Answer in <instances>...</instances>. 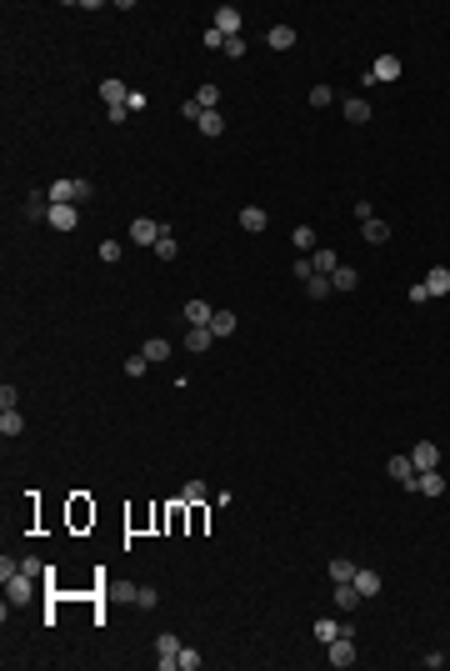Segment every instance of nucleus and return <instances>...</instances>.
Here are the masks:
<instances>
[{"instance_id": "nucleus-1", "label": "nucleus", "mask_w": 450, "mask_h": 671, "mask_svg": "<svg viewBox=\"0 0 450 671\" xmlns=\"http://www.w3.org/2000/svg\"><path fill=\"white\" fill-rule=\"evenodd\" d=\"M75 201H91V181H50V205H75Z\"/></svg>"}, {"instance_id": "nucleus-2", "label": "nucleus", "mask_w": 450, "mask_h": 671, "mask_svg": "<svg viewBox=\"0 0 450 671\" xmlns=\"http://www.w3.org/2000/svg\"><path fill=\"white\" fill-rule=\"evenodd\" d=\"M385 471H391V481H400V486L415 496V461L411 456H391V461H385Z\"/></svg>"}, {"instance_id": "nucleus-3", "label": "nucleus", "mask_w": 450, "mask_h": 671, "mask_svg": "<svg viewBox=\"0 0 450 671\" xmlns=\"http://www.w3.org/2000/svg\"><path fill=\"white\" fill-rule=\"evenodd\" d=\"M160 236H165L160 221H150V216H135V221H131V241H135V246H156Z\"/></svg>"}, {"instance_id": "nucleus-4", "label": "nucleus", "mask_w": 450, "mask_h": 671, "mask_svg": "<svg viewBox=\"0 0 450 671\" xmlns=\"http://www.w3.org/2000/svg\"><path fill=\"white\" fill-rule=\"evenodd\" d=\"M210 26H216V30H221V35L230 40V35H241V26H245V15H241V10H235V6H221V10H216V20H210Z\"/></svg>"}, {"instance_id": "nucleus-5", "label": "nucleus", "mask_w": 450, "mask_h": 671, "mask_svg": "<svg viewBox=\"0 0 450 671\" xmlns=\"http://www.w3.org/2000/svg\"><path fill=\"white\" fill-rule=\"evenodd\" d=\"M6 591H10V601H15V606H26V601L35 596V581H30L26 571H15V576H6Z\"/></svg>"}, {"instance_id": "nucleus-6", "label": "nucleus", "mask_w": 450, "mask_h": 671, "mask_svg": "<svg viewBox=\"0 0 450 671\" xmlns=\"http://www.w3.org/2000/svg\"><path fill=\"white\" fill-rule=\"evenodd\" d=\"M415 496H445V476L435 471H415Z\"/></svg>"}, {"instance_id": "nucleus-7", "label": "nucleus", "mask_w": 450, "mask_h": 671, "mask_svg": "<svg viewBox=\"0 0 450 671\" xmlns=\"http://www.w3.org/2000/svg\"><path fill=\"white\" fill-rule=\"evenodd\" d=\"M411 461H415V471H435V466H440V446H435V441H420V446L411 451Z\"/></svg>"}, {"instance_id": "nucleus-8", "label": "nucleus", "mask_w": 450, "mask_h": 671, "mask_svg": "<svg viewBox=\"0 0 450 671\" xmlns=\"http://www.w3.org/2000/svg\"><path fill=\"white\" fill-rule=\"evenodd\" d=\"M330 666H355V641H350V632L330 641Z\"/></svg>"}, {"instance_id": "nucleus-9", "label": "nucleus", "mask_w": 450, "mask_h": 671, "mask_svg": "<svg viewBox=\"0 0 450 671\" xmlns=\"http://www.w3.org/2000/svg\"><path fill=\"white\" fill-rule=\"evenodd\" d=\"M100 100H105V111H111V106H125V100H131V91H125V80H100Z\"/></svg>"}, {"instance_id": "nucleus-10", "label": "nucleus", "mask_w": 450, "mask_h": 671, "mask_svg": "<svg viewBox=\"0 0 450 671\" xmlns=\"http://www.w3.org/2000/svg\"><path fill=\"white\" fill-rule=\"evenodd\" d=\"M360 236H366L371 246H385V241H391V221H380V216H371V221H360Z\"/></svg>"}, {"instance_id": "nucleus-11", "label": "nucleus", "mask_w": 450, "mask_h": 671, "mask_svg": "<svg viewBox=\"0 0 450 671\" xmlns=\"http://www.w3.org/2000/svg\"><path fill=\"white\" fill-rule=\"evenodd\" d=\"M235 221H241V230H250V236H261V230L270 226V216L261 211V205H245V211H241V216H235Z\"/></svg>"}, {"instance_id": "nucleus-12", "label": "nucleus", "mask_w": 450, "mask_h": 671, "mask_svg": "<svg viewBox=\"0 0 450 671\" xmlns=\"http://www.w3.org/2000/svg\"><path fill=\"white\" fill-rule=\"evenodd\" d=\"M50 230H75V221H80V211H75V205H50Z\"/></svg>"}, {"instance_id": "nucleus-13", "label": "nucleus", "mask_w": 450, "mask_h": 671, "mask_svg": "<svg viewBox=\"0 0 450 671\" xmlns=\"http://www.w3.org/2000/svg\"><path fill=\"white\" fill-rule=\"evenodd\" d=\"M360 601H366V596L355 591V581H335V606H340V612H355Z\"/></svg>"}, {"instance_id": "nucleus-14", "label": "nucleus", "mask_w": 450, "mask_h": 671, "mask_svg": "<svg viewBox=\"0 0 450 671\" xmlns=\"http://www.w3.org/2000/svg\"><path fill=\"white\" fill-rule=\"evenodd\" d=\"M346 632H350V626H340L335 616H320V621H315V641H326V646H330L335 636H346Z\"/></svg>"}, {"instance_id": "nucleus-15", "label": "nucleus", "mask_w": 450, "mask_h": 671, "mask_svg": "<svg viewBox=\"0 0 450 671\" xmlns=\"http://www.w3.org/2000/svg\"><path fill=\"white\" fill-rule=\"evenodd\" d=\"M346 120H350V125H366V120H371V100H366V95H350V100H346Z\"/></svg>"}, {"instance_id": "nucleus-16", "label": "nucleus", "mask_w": 450, "mask_h": 671, "mask_svg": "<svg viewBox=\"0 0 450 671\" xmlns=\"http://www.w3.org/2000/svg\"><path fill=\"white\" fill-rule=\"evenodd\" d=\"M190 100H196L200 111H216V106H221V86H216V80H205V86H200L196 95H190Z\"/></svg>"}, {"instance_id": "nucleus-17", "label": "nucleus", "mask_w": 450, "mask_h": 671, "mask_svg": "<svg viewBox=\"0 0 450 671\" xmlns=\"http://www.w3.org/2000/svg\"><path fill=\"white\" fill-rule=\"evenodd\" d=\"M310 266H315V276H335V270H340L335 250H310Z\"/></svg>"}, {"instance_id": "nucleus-18", "label": "nucleus", "mask_w": 450, "mask_h": 671, "mask_svg": "<svg viewBox=\"0 0 450 671\" xmlns=\"http://www.w3.org/2000/svg\"><path fill=\"white\" fill-rule=\"evenodd\" d=\"M210 316H216V311H210V301H185V321H190V326H210Z\"/></svg>"}, {"instance_id": "nucleus-19", "label": "nucleus", "mask_w": 450, "mask_h": 671, "mask_svg": "<svg viewBox=\"0 0 450 671\" xmlns=\"http://www.w3.org/2000/svg\"><path fill=\"white\" fill-rule=\"evenodd\" d=\"M196 131H200V136H225V116H221V111H205V116L196 120Z\"/></svg>"}, {"instance_id": "nucleus-20", "label": "nucleus", "mask_w": 450, "mask_h": 671, "mask_svg": "<svg viewBox=\"0 0 450 671\" xmlns=\"http://www.w3.org/2000/svg\"><path fill=\"white\" fill-rule=\"evenodd\" d=\"M265 40H270V50H290V46H295V30H290V26H270Z\"/></svg>"}, {"instance_id": "nucleus-21", "label": "nucleus", "mask_w": 450, "mask_h": 671, "mask_svg": "<svg viewBox=\"0 0 450 671\" xmlns=\"http://www.w3.org/2000/svg\"><path fill=\"white\" fill-rule=\"evenodd\" d=\"M395 75H400V60L395 55H380L375 66H371V80H395Z\"/></svg>"}, {"instance_id": "nucleus-22", "label": "nucleus", "mask_w": 450, "mask_h": 671, "mask_svg": "<svg viewBox=\"0 0 450 671\" xmlns=\"http://www.w3.org/2000/svg\"><path fill=\"white\" fill-rule=\"evenodd\" d=\"M235 326H241L235 311H216V316H210V336H235Z\"/></svg>"}, {"instance_id": "nucleus-23", "label": "nucleus", "mask_w": 450, "mask_h": 671, "mask_svg": "<svg viewBox=\"0 0 450 671\" xmlns=\"http://www.w3.org/2000/svg\"><path fill=\"white\" fill-rule=\"evenodd\" d=\"M20 431H26V416H20V411H0V436L10 441V436H20Z\"/></svg>"}, {"instance_id": "nucleus-24", "label": "nucleus", "mask_w": 450, "mask_h": 671, "mask_svg": "<svg viewBox=\"0 0 450 671\" xmlns=\"http://www.w3.org/2000/svg\"><path fill=\"white\" fill-rule=\"evenodd\" d=\"M140 356H145L150 366H156V361H165V356H170V341H160V336H150V341L140 346Z\"/></svg>"}, {"instance_id": "nucleus-25", "label": "nucleus", "mask_w": 450, "mask_h": 671, "mask_svg": "<svg viewBox=\"0 0 450 671\" xmlns=\"http://www.w3.org/2000/svg\"><path fill=\"white\" fill-rule=\"evenodd\" d=\"M330 286H335V291H355V286H360V270H355V266H340L335 276H330Z\"/></svg>"}, {"instance_id": "nucleus-26", "label": "nucleus", "mask_w": 450, "mask_h": 671, "mask_svg": "<svg viewBox=\"0 0 450 671\" xmlns=\"http://www.w3.org/2000/svg\"><path fill=\"white\" fill-rule=\"evenodd\" d=\"M355 591L366 596V601H371V596H380V576H375V571H355Z\"/></svg>"}, {"instance_id": "nucleus-27", "label": "nucleus", "mask_w": 450, "mask_h": 671, "mask_svg": "<svg viewBox=\"0 0 450 671\" xmlns=\"http://www.w3.org/2000/svg\"><path fill=\"white\" fill-rule=\"evenodd\" d=\"M425 291H431V296H445V291H450V270H445V266H435L431 276H425Z\"/></svg>"}, {"instance_id": "nucleus-28", "label": "nucleus", "mask_w": 450, "mask_h": 671, "mask_svg": "<svg viewBox=\"0 0 450 671\" xmlns=\"http://www.w3.org/2000/svg\"><path fill=\"white\" fill-rule=\"evenodd\" d=\"M210 341H216V336H210V326H190V331H185V346H190V351H205Z\"/></svg>"}, {"instance_id": "nucleus-29", "label": "nucleus", "mask_w": 450, "mask_h": 671, "mask_svg": "<svg viewBox=\"0 0 450 671\" xmlns=\"http://www.w3.org/2000/svg\"><path fill=\"white\" fill-rule=\"evenodd\" d=\"M355 571H360V566L346 561V556H335V561H330V581H355Z\"/></svg>"}, {"instance_id": "nucleus-30", "label": "nucleus", "mask_w": 450, "mask_h": 671, "mask_svg": "<svg viewBox=\"0 0 450 671\" xmlns=\"http://www.w3.org/2000/svg\"><path fill=\"white\" fill-rule=\"evenodd\" d=\"M330 291H335V286H330V276H310V281H306V296H310V301H326Z\"/></svg>"}, {"instance_id": "nucleus-31", "label": "nucleus", "mask_w": 450, "mask_h": 671, "mask_svg": "<svg viewBox=\"0 0 450 671\" xmlns=\"http://www.w3.org/2000/svg\"><path fill=\"white\" fill-rule=\"evenodd\" d=\"M150 250H156L160 261H176V256H180V246H176V236H170V230H165V236H160L156 246H150Z\"/></svg>"}, {"instance_id": "nucleus-32", "label": "nucleus", "mask_w": 450, "mask_h": 671, "mask_svg": "<svg viewBox=\"0 0 450 671\" xmlns=\"http://www.w3.org/2000/svg\"><path fill=\"white\" fill-rule=\"evenodd\" d=\"M290 241H295V250H315V226H295Z\"/></svg>"}, {"instance_id": "nucleus-33", "label": "nucleus", "mask_w": 450, "mask_h": 671, "mask_svg": "<svg viewBox=\"0 0 450 671\" xmlns=\"http://www.w3.org/2000/svg\"><path fill=\"white\" fill-rule=\"evenodd\" d=\"M180 501H185V506H200V501H205V481H185Z\"/></svg>"}, {"instance_id": "nucleus-34", "label": "nucleus", "mask_w": 450, "mask_h": 671, "mask_svg": "<svg viewBox=\"0 0 450 671\" xmlns=\"http://www.w3.org/2000/svg\"><path fill=\"white\" fill-rule=\"evenodd\" d=\"M290 270H295V281H310V276H315V266H310V256H295V261H290Z\"/></svg>"}, {"instance_id": "nucleus-35", "label": "nucleus", "mask_w": 450, "mask_h": 671, "mask_svg": "<svg viewBox=\"0 0 450 671\" xmlns=\"http://www.w3.org/2000/svg\"><path fill=\"white\" fill-rule=\"evenodd\" d=\"M330 95H335L330 86H315V91H310V106H315V111H326V106H330Z\"/></svg>"}, {"instance_id": "nucleus-36", "label": "nucleus", "mask_w": 450, "mask_h": 671, "mask_svg": "<svg viewBox=\"0 0 450 671\" xmlns=\"http://www.w3.org/2000/svg\"><path fill=\"white\" fill-rule=\"evenodd\" d=\"M100 261L115 266V261H120V241H100Z\"/></svg>"}, {"instance_id": "nucleus-37", "label": "nucleus", "mask_w": 450, "mask_h": 671, "mask_svg": "<svg viewBox=\"0 0 450 671\" xmlns=\"http://www.w3.org/2000/svg\"><path fill=\"white\" fill-rule=\"evenodd\" d=\"M205 50H225V35L216 26H205Z\"/></svg>"}, {"instance_id": "nucleus-38", "label": "nucleus", "mask_w": 450, "mask_h": 671, "mask_svg": "<svg viewBox=\"0 0 450 671\" xmlns=\"http://www.w3.org/2000/svg\"><path fill=\"white\" fill-rule=\"evenodd\" d=\"M225 55L241 60V55H245V35H230V40H225Z\"/></svg>"}, {"instance_id": "nucleus-39", "label": "nucleus", "mask_w": 450, "mask_h": 671, "mask_svg": "<svg viewBox=\"0 0 450 671\" xmlns=\"http://www.w3.org/2000/svg\"><path fill=\"white\" fill-rule=\"evenodd\" d=\"M145 366H150V361H145V356L135 351V356H131V361H125V376H145Z\"/></svg>"}, {"instance_id": "nucleus-40", "label": "nucleus", "mask_w": 450, "mask_h": 671, "mask_svg": "<svg viewBox=\"0 0 450 671\" xmlns=\"http://www.w3.org/2000/svg\"><path fill=\"white\" fill-rule=\"evenodd\" d=\"M0 411H15V386H10V381L0 386Z\"/></svg>"}, {"instance_id": "nucleus-41", "label": "nucleus", "mask_w": 450, "mask_h": 671, "mask_svg": "<svg viewBox=\"0 0 450 671\" xmlns=\"http://www.w3.org/2000/svg\"><path fill=\"white\" fill-rule=\"evenodd\" d=\"M180 666H185V671H196V666H200V652H190V646H180Z\"/></svg>"}, {"instance_id": "nucleus-42", "label": "nucleus", "mask_w": 450, "mask_h": 671, "mask_svg": "<svg viewBox=\"0 0 450 671\" xmlns=\"http://www.w3.org/2000/svg\"><path fill=\"white\" fill-rule=\"evenodd\" d=\"M20 571H26V576H40V571H46V561H35V556H26V561H20Z\"/></svg>"}, {"instance_id": "nucleus-43", "label": "nucleus", "mask_w": 450, "mask_h": 671, "mask_svg": "<svg viewBox=\"0 0 450 671\" xmlns=\"http://www.w3.org/2000/svg\"><path fill=\"white\" fill-rule=\"evenodd\" d=\"M180 116H185V120H190V125H196V120H200V116H205V111H200V106H196V100H185V106H180Z\"/></svg>"}]
</instances>
